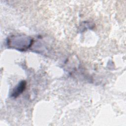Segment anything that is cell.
Segmentation results:
<instances>
[{
    "label": "cell",
    "instance_id": "2",
    "mask_svg": "<svg viewBox=\"0 0 126 126\" xmlns=\"http://www.w3.org/2000/svg\"><path fill=\"white\" fill-rule=\"evenodd\" d=\"M27 85V82L25 80L20 81L18 85L13 89L11 94V96L13 98H17L25 91Z\"/></svg>",
    "mask_w": 126,
    "mask_h": 126
},
{
    "label": "cell",
    "instance_id": "1",
    "mask_svg": "<svg viewBox=\"0 0 126 126\" xmlns=\"http://www.w3.org/2000/svg\"><path fill=\"white\" fill-rule=\"evenodd\" d=\"M33 41V39L30 36L23 34H14L7 37L6 44L8 48L25 51L32 47Z\"/></svg>",
    "mask_w": 126,
    "mask_h": 126
}]
</instances>
